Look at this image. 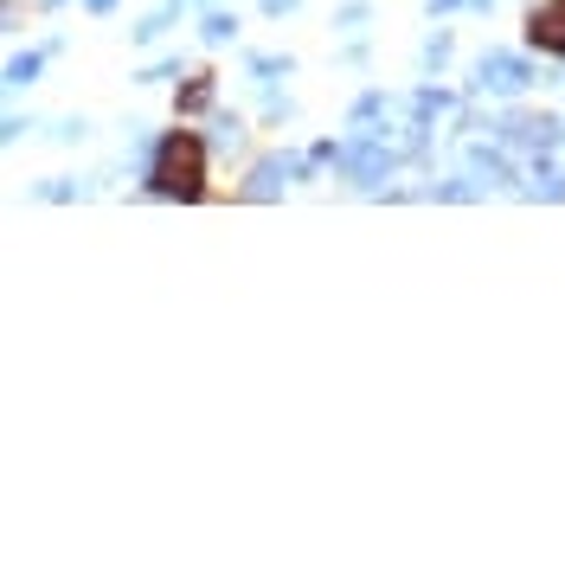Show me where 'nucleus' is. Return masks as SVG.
Instances as JSON below:
<instances>
[{
    "label": "nucleus",
    "mask_w": 565,
    "mask_h": 565,
    "mask_svg": "<svg viewBox=\"0 0 565 565\" xmlns=\"http://www.w3.org/2000/svg\"><path fill=\"white\" fill-rule=\"evenodd\" d=\"M148 193L154 200H212L206 186V136L200 129H168L154 141V161H148Z\"/></svg>",
    "instance_id": "f257e3e1"
},
{
    "label": "nucleus",
    "mask_w": 565,
    "mask_h": 565,
    "mask_svg": "<svg viewBox=\"0 0 565 565\" xmlns=\"http://www.w3.org/2000/svg\"><path fill=\"white\" fill-rule=\"evenodd\" d=\"M232 26H238V20H225V13H212V20H206V39H232Z\"/></svg>",
    "instance_id": "39448f33"
},
{
    "label": "nucleus",
    "mask_w": 565,
    "mask_h": 565,
    "mask_svg": "<svg viewBox=\"0 0 565 565\" xmlns=\"http://www.w3.org/2000/svg\"><path fill=\"white\" fill-rule=\"evenodd\" d=\"M527 39L540 45V52H559V58H565V0H546V7H533Z\"/></svg>",
    "instance_id": "f03ea898"
},
{
    "label": "nucleus",
    "mask_w": 565,
    "mask_h": 565,
    "mask_svg": "<svg viewBox=\"0 0 565 565\" xmlns=\"http://www.w3.org/2000/svg\"><path fill=\"white\" fill-rule=\"evenodd\" d=\"M212 97H218V77H212V71H193V77L174 90V109H180V116H206Z\"/></svg>",
    "instance_id": "7ed1b4c3"
},
{
    "label": "nucleus",
    "mask_w": 565,
    "mask_h": 565,
    "mask_svg": "<svg viewBox=\"0 0 565 565\" xmlns=\"http://www.w3.org/2000/svg\"><path fill=\"white\" fill-rule=\"evenodd\" d=\"M33 71H39V52H26V58L7 65V84H33Z\"/></svg>",
    "instance_id": "20e7f679"
},
{
    "label": "nucleus",
    "mask_w": 565,
    "mask_h": 565,
    "mask_svg": "<svg viewBox=\"0 0 565 565\" xmlns=\"http://www.w3.org/2000/svg\"><path fill=\"white\" fill-rule=\"evenodd\" d=\"M264 7H270V13H289V7H296V0H264Z\"/></svg>",
    "instance_id": "423d86ee"
}]
</instances>
